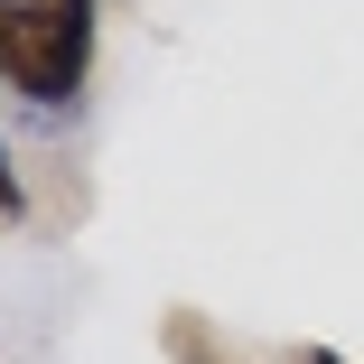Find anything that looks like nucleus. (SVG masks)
I'll list each match as a JSON object with an SVG mask.
<instances>
[{
	"label": "nucleus",
	"mask_w": 364,
	"mask_h": 364,
	"mask_svg": "<svg viewBox=\"0 0 364 364\" xmlns=\"http://www.w3.org/2000/svg\"><path fill=\"white\" fill-rule=\"evenodd\" d=\"M103 0H0V85L38 112H65L94 85Z\"/></svg>",
	"instance_id": "obj_1"
},
{
	"label": "nucleus",
	"mask_w": 364,
	"mask_h": 364,
	"mask_svg": "<svg viewBox=\"0 0 364 364\" xmlns=\"http://www.w3.org/2000/svg\"><path fill=\"white\" fill-rule=\"evenodd\" d=\"M0 225H19V168H10V140H0Z\"/></svg>",
	"instance_id": "obj_2"
},
{
	"label": "nucleus",
	"mask_w": 364,
	"mask_h": 364,
	"mask_svg": "<svg viewBox=\"0 0 364 364\" xmlns=\"http://www.w3.org/2000/svg\"><path fill=\"white\" fill-rule=\"evenodd\" d=\"M299 364H346V355L336 346H299Z\"/></svg>",
	"instance_id": "obj_3"
}]
</instances>
